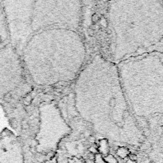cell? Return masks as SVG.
I'll use <instances>...</instances> for the list:
<instances>
[{
	"label": "cell",
	"instance_id": "cell-14",
	"mask_svg": "<svg viewBox=\"0 0 163 163\" xmlns=\"http://www.w3.org/2000/svg\"><path fill=\"white\" fill-rule=\"evenodd\" d=\"M128 159H130V160H131V161H136V159H137V156L136 155H135V154H130L129 155H128Z\"/></svg>",
	"mask_w": 163,
	"mask_h": 163
},
{
	"label": "cell",
	"instance_id": "cell-7",
	"mask_svg": "<svg viewBox=\"0 0 163 163\" xmlns=\"http://www.w3.org/2000/svg\"><path fill=\"white\" fill-rule=\"evenodd\" d=\"M21 89L29 90L30 87L26 82L22 59L10 45L0 50V101L7 102L23 95Z\"/></svg>",
	"mask_w": 163,
	"mask_h": 163
},
{
	"label": "cell",
	"instance_id": "cell-11",
	"mask_svg": "<svg viewBox=\"0 0 163 163\" xmlns=\"http://www.w3.org/2000/svg\"><path fill=\"white\" fill-rule=\"evenodd\" d=\"M116 154L117 155L121 158V159H124L128 157V155L130 154V150L127 147L125 146H120L116 150Z\"/></svg>",
	"mask_w": 163,
	"mask_h": 163
},
{
	"label": "cell",
	"instance_id": "cell-9",
	"mask_svg": "<svg viewBox=\"0 0 163 163\" xmlns=\"http://www.w3.org/2000/svg\"><path fill=\"white\" fill-rule=\"evenodd\" d=\"M11 45L10 34L2 1H0V50Z\"/></svg>",
	"mask_w": 163,
	"mask_h": 163
},
{
	"label": "cell",
	"instance_id": "cell-13",
	"mask_svg": "<svg viewBox=\"0 0 163 163\" xmlns=\"http://www.w3.org/2000/svg\"><path fill=\"white\" fill-rule=\"evenodd\" d=\"M94 162L95 163H106L104 157L102 156L99 153H97V154H95V158H94Z\"/></svg>",
	"mask_w": 163,
	"mask_h": 163
},
{
	"label": "cell",
	"instance_id": "cell-1",
	"mask_svg": "<svg viewBox=\"0 0 163 163\" xmlns=\"http://www.w3.org/2000/svg\"><path fill=\"white\" fill-rule=\"evenodd\" d=\"M74 104L79 115L107 140L140 146L145 140L121 85L117 65L96 54L75 80Z\"/></svg>",
	"mask_w": 163,
	"mask_h": 163
},
{
	"label": "cell",
	"instance_id": "cell-8",
	"mask_svg": "<svg viewBox=\"0 0 163 163\" xmlns=\"http://www.w3.org/2000/svg\"><path fill=\"white\" fill-rule=\"evenodd\" d=\"M11 40V45L20 56L31 36L30 15L34 0L2 1Z\"/></svg>",
	"mask_w": 163,
	"mask_h": 163
},
{
	"label": "cell",
	"instance_id": "cell-6",
	"mask_svg": "<svg viewBox=\"0 0 163 163\" xmlns=\"http://www.w3.org/2000/svg\"><path fill=\"white\" fill-rule=\"evenodd\" d=\"M40 125L35 136L36 150L38 153H49L58 148L59 143L72 132L61 112L54 103L42 105L39 108Z\"/></svg>",
	"mask_w": 163,
	"mask_h": 163
},
{
	"label": "cell",
	"instance_id": "cell-5",
	"mask_svg": "<svg viewBox=\"0 0 163 163\" xmlns=\"http://www.w3.org/2000/svg\"><path fill=\"white\" fill-rule=\"evenodd\" d=\"M82 11V2L78 0H34L30 15L31 35L49 28H65L78 32Z\"/></svg>",
	"mask_w": 163,
	"mask_h": 163
},
{
	"label": "cell",
	"instance_id": "cell-10",
	"mask_svg": "<svg viewBox=\"0 0 163 163\" xmlns=\"http://www.w3.org/2000/svg\"><path fill=\"white\" fill-rule=\"evenodd\" d=\"M98 150V153L103 156L105 157L107 155L109 154V144H108V140L106 138H103L99 141V146L97 148Z\"/></svg>",
	"mask_w": 163,
	"mask_h": 163
},
{
	"label": "cell",
	"instance_id": "cell-12",
	"mask_svg": "<svg viewBox=\"0 0 163 163\" xmlns=\"http://www.w3.org/2000/svg\"><path fill=\"white\" fill-rule=\"evenodd\" d=\"M104 159L106 163H119V161L111 154H108L104 157Z\"/></svg>",
	"mask_w": 163,
	"mask_h": 163
},
{
	"label": "cell",
	"instance_id": "cell-3",
	"mask_svg": "<svg viewBox=\"0 0 163 163\" xmlns=\"http://www.w3.org/2000/svg\"><path fill=\"white\" fill-rule=\"evenodd\" d=\"M110 60L118 65L163 37V2L116 0L107 13Z\"/></svg>",
	"mask_w": 163,
	"mask_h": 163
},
{
	"label": "cell",
	"instance_id": "cell-2",
	"mask_svg": "<svg viewBox=\"0 0 163 163\" xmlns=\"http://www.w3.org/2000/svg\"><path fill=\"white\" fill-rule=\"evenodd\" d=\"M86 57L80 34L65 28H49L33 34L20 54L26 73L38 86L76 80Z\"/></svg>",
	"mask_w": 163,
	"mask_h": 163
},
{
	"label": "cell",
	"instance_id": "cell-15",
	"mask_svg": "<svg viewBox=\"0 0 163 163\" xmlns=\"http://www.w3.org/2000/svg\"><path fill=\"white\" fill-rule=\"evenodd\" d=\"M125 163H136L135 161H131V160H130V159H128Z\"/></svg>",
	"mask_w": 163,
	"mask_h": 163
},
{
	"label": "cell",
	"instance_id": "cell-4",
	"mask_svg": "<svg viewBox=\"0 0 163 163\" xmlns=\"http://www.w3.org/2000/svg\"><path fill=\"white\" fill-rule=\"evenodd\" d=\"M117 67L126 99L135 119L163 113V64L158 53L130 57Z\"/></svg>",
	"mask_w": 163,
	"mask_h": 163
}]
</instances>
